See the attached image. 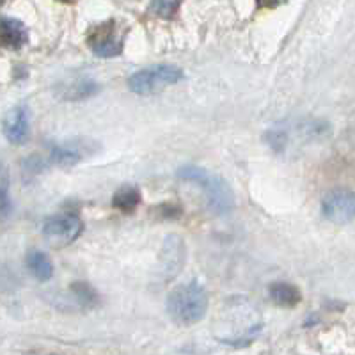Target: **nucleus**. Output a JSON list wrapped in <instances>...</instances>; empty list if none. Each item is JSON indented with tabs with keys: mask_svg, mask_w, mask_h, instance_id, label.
<instances>
[{
	"mask_svg": "<svg viewBox=\"0 0 355 355\" xmlns=\"http://www.w3.org/2000/svg\"><path fill=\"white\" fill-rule=\"evenodd\" d=\"M176 176L182 182L198 185L205 192L210 210L217 215H226L233 210L234 194L230 183L218 174L199 166H183L178 169Z\"/></svg>",
	"mask_w": 355,
	"mask_h": 355,
	"instance_id": "1",
	"label": "nucleus"
},
{
	"mask_svg": "<svg viewBox=\"0 0 355 355\" xmlns=\"http://www.w3.org/2000/svg\"><path fill=\"white\" fill-rule=\"evenodd\" d=\"M208 293L198 281L180 284L167 297V313L176 325L190 327L205 318L208 311Z\"/></svg>",
	"mask_w": 355,
	"mask_h": 355,
	"instance_id": "2",
	"label": "nucleus"
},
{
	"mask_svg": "<svg viewBox=\"0 0 355 355\" xmlns=\"http://www.w3.org/2000/svg\"><path fill=\"white\" fill-rule=\"evenodd\" d=\"M183 78H185V73L182 68L173 64H157L133 73L128 78V87L135 94L151 96V94L164 91L169 85L182 82Z\"/></svg>",
	"mask_w": 355,
	"mask_h": 355,
	"instance_id": "3",
	"label": "nucleus"
},
{
	"mask_svg": "<svg viewBox=\"0 0 355 355\" xmlns=\"http://www.w3.org/2000/svg\"><path fill=\"white\" fill-rule=\"evenodd\" d=\"M125 37L126 28L119 27L116 20H109L89 31L87 46L93 50L94 55L110 59V57L121 55Z\"/></svg>",
	"mask_w": 355,
	"mask_h": 355,
	"instance_id": "4",
	"label": "nucleus"
},
{
	"mask_svg": "<svg viewBox=\"0 0 355 355\" xmlns=\"http://www.w3.org/2000/svg\"><path fill=\"white\" fill-rule=\"evenodd\" d=\"M98 151H100V144L91 139H73V141L61 142V144H53L50 148L46 162L52 166L69 169L85 158L94 157Z\"/></svg>",
	"mask_w": 355,
	"mask_h": 355,
	"instance_id": "5",
	"label": "nucleus"
},
{
	"mask_svg": "<svg viewBox=\"0 0 355 355\" xmlns=\"http://www.w3.org/2000/svg\"><path fill=\"white\" fill-rule=\"evenodd\" d=\"M84 231L80 217L75 214L53 215L43 224V236L52 247H66L78 239Z\"/></svg>",
	"mask_w": 355,
	"mask_h": 355,
	"instance_id": "6",
	"label": "nucleus"
},
{
	"mask_svg": "<svg viewBox=\"0 0 355 355\" xmlns=\"http://www.w3.org/2000/svg\"><path fill=\"white\" fill-rule=\"evenodd\" d=\"M322 215L338 226H345L354 220L355 199L348 189L331 190L322 201Z\"/></svg>",
	"mask_w": 355,
	"mask_h": 355,
	"instance_id": "7",
	"label": "nucleus"
},
{
	"mask_svg": "<svg viewBox=\"0 0 355 355\" xmlns=\"http://www.w3.org/2000/svg\"><path fill=\"white\" fill-rule=\"evenodd\" d=\"M2 128H4V135L9 142H12V144H24L28 139V128H31L27 107H12V109L6 114Z\"/></svg>",
	"mask_w": 355,
	"mask_h": 355,
	"instance_id": "8",
	"label": "nucleus"
},
{
	"mask_svg": "<svg viewBox=\"0 0 355 355\" xmlns=\"http://www.w3.org/2000/svg\"><path fill=\"white\" fill-rule=\"evenodd\" d=\"M28 43V31L17 18H2L0 20V44L6 49L18 50Z\"/></svg>",
	"mask_w": 355,
	"mask_h": 355,
	"instance_id": "9",
	"label": "nucleus"
},
{
	"mask_svg": "<svg viewBox=\"0 0 355 355\" xmlns=\"http://www.w3.org/2000/svg\"><path fill=\"white\" fill-rule=\"evenodd\" d=\"M162 254H167V258L162 256V265H164L166 272L169 274V277H174L183 266V261H185V247H183L182 239L180 236H169L166 240Z\"/></svg>",
	"mask_w": 355,
	"mask_h": 355,
	"instance_id": "10",
	"label": "nucleus"
},
{
	"mask_svg": "<svg viewBox=\"0 0 355 355\" xmlns=\"http://www.w3.org/2000/svg\"><path fill=\"white\" fill-rule=\"evenodd\" d=\"M268 293H270V299L274 300V304L281 307H295L299 306L300 300H302V293L295 284L286 283V281H275L268 286Z\"/></svg>",
	"mask_w": 355,
	"mask_h": 355,
	"instance_id": "11",
	"label": "nucleus"
},
{
	"mask_svg": "<svg viewBox=\"0 0 355 355\" xmlns=\"http://www.w3.org/2000/svg\"><path fill=\"white\" fill-rule=\"evenodd\" d=\"M27 268L31 274L40 281V283H46L53 275V265L50 258L41 250H33L27 256Z\"/></svg>",
	"mask_w": 355,
	"mask_h": 355,
	"instance_id": "12",
	"label": "nucleus"
},
{
	"mask_svg": "<svg viewBox=\"0 0 355 355\" xmlns=\"http://www.w3.org/2000/svg\"><path fill=\"white\" fill-rule=\"evenodd\" d=\"M142 196L141 190L137 187H123L114 194L112 206L116 210L123 211V214H132L137 210V206L141 205Z\"/></svg>",
	"mask_w": 355,
	"mask_h": 355,
	"instance_id": "13",
	"label": "nucleus"
},
{
	"mask_svg": "<svg viewBox=\"0 0 355 355\" xmlns=\"http://www.w3.org/2000/svg\"><path fill=\"white\" fill-rule=\"evenodd\" d=\"M66 91L62 93V98L68 101H77V100H85V98L93 96L100 91V85L96 82L89 80V78H82V80L73 82L71 85L64 87Z\"/></svg>",
	"mask_w": 355,
	"mask_h": 355,
	"instance_id": "14",
	"label": "nucleus"
},
{
	"mask_svg": "<svg viewBox=\"0 0 355 355\" xmlns=\"http://www.w3.org/2000/svg\"><path fill=\"white\" fill-rule=\"evenodd\" d=\"M11 199H9V174L4 164H0V222L11 215Z\"/></svg>",
	"mask_w": 355,
	"mask_h": 355,
	"instance_id": "15",
	"label": "nucleus"
},
{
	"mask_svg": "<svg viewBox=\"0 0 355 355\" xmlns=\"http://www.w3.org/2000/svg\"><path fill=\"white\" fill-rule=\"evenodd\" d=\"M182 0H151L150 11L162 20H173L180 11Z\"/></svg>",
	"mask_w": 355,
	"mask_h": 355,
	"instance_id": "16",
	"label": "nucleus"
},
{
	"mask_svg": "<svg viewBox=\"0 0 355 355\" xmlns=\"http://www.w3.org/2000/svg\"><path fill=\"white\" fill-rule=\"evenodd\" d=\"M71 291L75 295L78 304L84 307H94L98 304V293L91 284L87 283H75L71 284Z\"/></svg>",
	"mask_w": 355,
	"mask_h": 355,
	"instance_id": "17",
	"label": "nucleus"
},
{
	"mask_svg": "<svg viewBox=\"0 0 355 355\" xmlns=\"http://www.w3.org/2000/svg\"><path fill=\"white\" fill-rule=\"evenodd\" d=\"M158 211H160V217L164 218H178L180 215H182V206L178 205H171V202H167V205H162L160 208H158Z\"/></svg>",
	"mask_w": 355,
	"mask_h": 355,
	"instance_id": "18",
	"label": "nucleus"
},
{
	"mask_svg": "<svg viewBox=\"0 0 355 355\" xmlns=\"http://www.w3.org/2000/svg\"><path fill=\"white\" fill-rule=\"evenodd\" d=\"M286 2H290V0H256L258 8H266V9L279 8V6L286 4Z\"/></svg>",
	"mask_w": 355,
	"mask_h": 355,
	"instance_id": "19",
	"label": "nucleus"
},
{
	"mask_svg": "<svg viewBox=\"0 0 355 355\" xmlns=\"http://www.w3.org/2000/svg\"><path fill=\"white\" fill-rule=\"evenodd\" d=\"M61 2H66V4H75V0H61Z\"/></svg>",
	"mask_w": 355,
	"mask_h": 355,
	"instance_id": "20",
	"label": "nucleus"
},
{
	"mask_svg": "<svg viewBox=\"0 0 355 355\" xmlns=\"http://www.w3.org/2000/svg\"><path fill=\"white\" fill-rule=\"evenodd\" d=\"M4 2H6V0H0V6H2V4H4Z\"/></svg>",
	"mask_w": 355,
	"mask_h": 355,
	"instance_id": "21",
	"label": "nucleus"
}]
</instances>
